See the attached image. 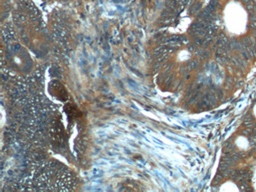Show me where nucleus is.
<instances>
[{"mask_svg":"<svg viewBox=\"0 0 256 192\" xmlns=\"http://www.w3.org/2000/svg\"><path fill=\"white\" fill-rule=\"evenodd\" d=\"M226 25L229 30L234 33H242L246 29L247 15L245 10L240 7L238 3H231L227 7V14L225 16Z\"/></svg>","mask_w":256,"mask_h":192,"instance_id":"obj_1","label":"nucleus"}]
</instances>
